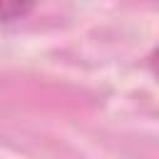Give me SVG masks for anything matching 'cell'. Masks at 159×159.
<instances>
[{"mask_svg": "<svg viewBox=\"0 0 159 159\" xmlns=\"http://www.w3.org/2000/svg\"><path fill=\"white\" fill-rule=\"evenodd\" d=\"M37 0H0V25H10L32 12Z\"/></svg>", "mask_w": 159, "mask_h": 159, "instance_id": "6da1fadb", "label": "cell"}, {"mask_svg": "<svg viewBox=\"0 0 159 159\" xmlns=\"http://www.w3.org/2000/svg\"><path fill=\"white\" fill-rule=\"evenodd\" d=\"M149 65H152V72H154V75L159 77V50H157V52L152 55V60H149Z\"/></svg>", "mask_w": 159, "mask_h": 159, "instance_id": "7a4b0ae2", "label": "cell"}]
</instances>
